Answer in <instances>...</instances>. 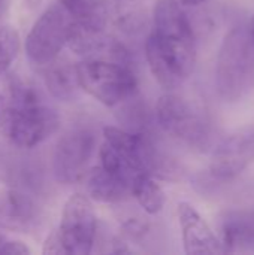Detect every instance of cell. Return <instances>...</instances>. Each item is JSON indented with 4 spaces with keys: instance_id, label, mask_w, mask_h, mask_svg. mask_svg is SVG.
Segmentation results:
<instances>
[{
    "instance_id": "5bb4252c",
    "label": "cell",
    "mask_w": 254,
    "mask_h": 255,
    "mask_svg": "<svg viewBox=\"0 0 254 255\" xmlns=\"http://www.w3.org/2000/svg\"><path fill=\"white\" fill-rule=\"evenodd\" d=\"M87 191L96 202L118 203L132 194V185L99 166L87 175Z\"/></svg>"
},
{
    "instance_id": "7402d4cb",
    "label": "cell",
    "mask_w": 254,
    "mask_h": 255,
    "mask_svg": "<svg viewBox=\"0 0 254 255\" xmlns=\"http://www.w3.org/2000/svg\"><path fill=\"white\" fill-rule=\"evenodd\" d=\"M24 1H25L27 7H30V9H34V7H37V6L42 3V0H24Z\"/></svg>"
},
{
    "instance_id": "ffe728a7",
    "label": "cell",
    "mask_w": 254,
    "mask_h": 255,
    "mask_svg": "<svg viewBox=\"0 0 254 255\" xmlns=\"http://www.w3.org/2000/svg\"><path fill=\"white\" fill-rule=\"evenodd\" d=\"M0 254H9V255H25L30 254V250L28 247H25L22 242H18V241H7L1 250Z\"/></svg>"
},
{
    "instance_id": "2e32d148",
    "label": "cell",
    "mask_w": 254,
    "mask_h": 255,
    "mask_svg": "<svg viewBox=\"0 0 254 255\" xmlns=\"http://www.w3.org/2000/svg\"><path fill=\"white\" fill-rule=\"evenodd\" d=\"M132 196L136 199L139 206L150 215L159 214L166 202L162 187L153 179L151 175H139L132 184Z\"/></svg>"
},
{
    "instance_id": "52a82bcc",
    "label": "cell",
    "mask_w": 254,
    "mask_h": 255,
    "mask_svg": "<svg viewBox=\"0 0 254 255\" xmlns=\"http://www.w3.org/2000/svg\"><path fill=\"white\" fill-rule=\"evenodd\" d=\"M69 21L58 6L48 7L33 24L25 37V52L39 66H46L57 60L66 43Z\"/></svg>"
},
{
    "instance_id": "7a4b0ae2",
    "label": "cell",
    "mask_w": 254,
    "mask_h": 255,
    "mask_svg": "<svg viewBox=\"0 0 254 255\" xmlns=\"http://www.w3.org/2000/svg\"><path fill=\"white\" fill-rule=\"evenodd\" d=\"M254 82V39L249 25L234 27L223 39L216 66V84L226 102L243 99Z\"/></svg>"
},
{
    "instance_id": "cb8c5ba5",
    "label": "cell",
    "mask_w": 254,
    "mask_h": 255,
    "mask_svg": "<svg viewBox=\"0 0 254 255\" xmlns=\"http://www.w3.org/2000/svg\"><path fill=\"white\" fill-rule=\"evenodd\" d=\"M249 27H250L252 36H253V39H254V15H253V18H252V21H250V24H249Z\"/></svg>"
},
{
    "instance_id": "8992f818",
    "label": "cell",
    "mask_w": 254,
    "mask_h": 255,
    "mask_svg": "<svg viewBox=\"0 0 254 255\" xmlns=\"http://www.w3.org/2000/svg\"><path fill=\"white\" fill-rule=\"evenodd\" d=\"M156 115L160 127L172 137L196 148L207 146L210 136L205 123L178 94H163L157 100Z\"/></svg>"
},
{
    "instance_id": "4fadbf2b",
    "label": "cell",
    "mask_w": 254,
    "mask_h": 255,
    "mask_svg": "<svg viewBox=\"0 0 254 255\" xmlns=\"http://www.w3.org/2000/svg\"><path fill=\"white\" fill-rule=\"evenodd\" d=\"M37 218L34 202L18 190L0 193V227L25 232L31 229Z\"/></svg>"
},
{
    "instance_id": "3957f363",
    "label": "cell",
    "mask_w": 254,
    "mask_h": 255,
    "mask_svg": "<svg viewBox=\"0 0 254 255\" xmlns=\"http://www.w3.org/2000/svg\"><path fill=\"white\" fill-rule=\"evenodd\" d=\"M153 18L148 37L187 79L196 64V39L187 15L175 0H157Z\"/></svg>"
},
{
    "instance_id": "5b68a950",
    "label": "cell",
    "mask_w": 254,
    "mask_h": 255,
    "mask_svg": "<svg viewBox=\"0 0 254 255\" xmlns=\"http://www.w3.org/2000/svg\"><path fill=\"white\" fill-rule=\"evenodd\" d=\"M97 220L91 199L76 193L67 199L63 208L58 233L66 255H87L91 253L96 238Z\"/></svg>"
},
{
    "instance_id": "603a6c76",
    "label": "cell",
    "mask_w": 254,
    "mask_h": 255,
    "mask_svg": "<svg viewBox=\"0 0 254 255\" xmlns=\"http://www.w3.org/2000/svg\"><path fill=\"white\" fill-rule=\"evenodd\" d=\"M6 242H7L6 236L0 233V253H1V250H3V247H4V244H6Z\"/></svg>"
},
{
    "instance_id": "ba28073f",
    "label": "cell",
    "mask_w": 254,
    "mask_h": 255,
    "mask_svg": "<svg viewBox=\"0 0 254 255\" xmlns=\"http://www.w3.org/2000/svg\"><path fill=\"white\" fill-rule=\"evenodd\" d=\"M94 136L85 130L72 131L63 136L54 152L52 169L55 179L63 184H72L81 179L94 151Z\"/></svg>"
},
{
    "instance_id": "277c9868",
    "label": "cell",
    "mask_w": 254,
    "mask_h": 255,
    "mask_svg": "<svg viewBox=\"0 0 254 255\" xmlns=\"http://www.w3.org/2000/svg\"><path fill=\"white\" fill-rule=\"evenodd\" d=\"M79 88L105 106L127 100L136 90V78L130 67L120 61L85 58L75 66Z\"/></svg>"
},
{
    "instance_id": "e0dca14e",
    "label": "cell",
    "mask_w": 254,
    "mask_h": 255,
    "mask_svg": "<svg viewBox=\"0 0 254 255\" xmlns=\"http://www.w3.org/2000/svg\"><path fill=\"white\" fill-rule=\"evenodd\" d=\"M60 4L75 18L94 27L105 28L106 24V6L105 0H58Z\"/></svg>"
},
{
    "instance_id": "44dd1931",
    "label": "cell",
    "mask_w": 254,
    "mask_h": 255,
    "mask_svg": "<svg viewBox=\"0 0 254 255\" xmlns=\"http://www.w3.org/2000/svg\"><path fill=\"white\" fill-rule=\"evenodd\" d=\"M178 4H186V6H199L207 0H175Z\"/></svg>"
},
{
    "instance_id": "d6986e66",
    "label": "cell",
    "mask_w": 254,
    "mask_h": 255,
    "mask_svg": "<svg viewBox=\"0 0 254 255\" xmlns=\"http://www.w3.org/2000/svg\"><path fill=\"white\" fill-rule=\"evenodd\" d=\"M42 254L45 255H66V250L63 247V242H61V238H60V233L58 230H54L51 235H48V238L45 239V244H43V250H42Z\"/></svg>"
},
{
    "instance_id": "8fae6325",
    "label": "cell",
    "mask_w": 254,
    "mask_h": 255,
    "mask_svg": "<svg viewBox=\"0 0 254 255\" xmlns=\"http://www.w3.org/2000/svg\"><path fill=\"white\" fill-rule=\"evenodd\" d=\"M66 43L75 54L87 58H100L103 52H109V55L115 57L120 63H124L126 60L123 46L106 37L103 28L81 21L69 22Z\"/></svg>"
},
{
    "instance_id": "7c38bea8",
    "label": "cell",
    "mask_w": 254,
    "mask_h": 255,
    "mask_svg": "<svg viewBox=\"0 0 254 255\" xmlns=\"http://www.w3.org/2000/svg\"><path fill=\"white\" fill-rule=\"evenodd\" d=\"M220 242L225 253L254 251V211H229L220 220Z\"/></svg>"
},
{
    "instance_id": "30bf717a",
    "label": "cell",
    "mask_w": 254,
    "mask_h": 255,
    "mask_svg": "<svg viewBox=\"0 0 254 255\" xmlns=\"http://www.w3.org/2000/svg\"><path fill=\"white\" fill-rule=\"evenodd\" d=\"M181 227L184 253L189 255L223 254L225 248L202 215L189 203L183 202L177 209Z\"/></svg>"
},
{
    "instance_id": "9c48e42d",
    "label": "cell",
    "mask_w": 254,
    "mask_h": 255,
    "mask_svg": "<svg viewBox=\"0 0 254 255\" xmlns=\"http://www.w3.org/2000/svg\"><path fill=\"white\" fill-rule=\"evenodd\" d=\"M254 161V130H244L226 137L214 151L210 173L219 181H232Z\"/></svg>"
},
{
    "instance_id": "9a60e30c",
    "label": "cell",
    "mask_w": 254,
    "mask_h": 255,
    "mask_svg": "<svg viewBox=\"0 0 254 255\" xmlns=\"http://www.w3.org/2000/svg\"><path fill=\"white\" fill-rule=\"evenodd\" d=\"M43 79L49 93L60 100H70L79 87L75 67L64 63H55V60L46 64Z\"/></svg>"
},
{
    "instance_id": "6da1fadb",
    "label": "cell",
    "mask_w": 254,
    "mask_h": 255,
    "mask_svg": "<svg viewBox=\"0 0 254 255\" xmlns=\"http://www.w3.org/2000/svg\"><path fill=\"white\" fill-rule=\"evenodd\" d=\"M60 126L55 111L42 103L36 90L7 70L0 73V134L19 148H33Z\"/></svg>"
},
{
    "instance_id": "ac0fdd59",
    "label": "cell",
    "mask_w": 254,
    "mask_h": 255,
    "mask_svg": "<svg viewBox=\"0 0 254 255\" xmlns=\"http://www.w3.org/2000/svg\"><path fill=\"white\" fill-rule=\"evenodd\" d=\"M19 52V34L10 27H0V73L6 72Z\"/></svg>"
}]
</instances>
